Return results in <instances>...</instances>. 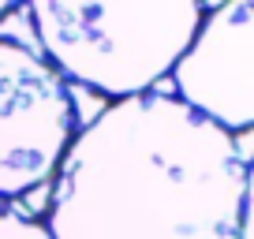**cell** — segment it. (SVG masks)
<instances>
[{
    "label": "cell",
    "instance_id": "obj_1",
    "mask_svg": "<svg viewBox=\"0 0 254 239\" xmlns=\"http://www.w3.org/2000/svg\"><path fill=\"white\" fill-rule=\"evenodd\" d=\"M247 138L157 90L105 105L53 176L49 239H247Z\"/></svg>",
    "mask_w": 254,
    "mask_h": 239
},
{
    "label": "cell",
    "instance_id": "obj_2",
    "mask_svg": "<svg viewBox=\"0 0 254 239\" xmlns=\"http://www.w3.org/2000/svg\"><path fill=\"white\" fill-rule=\"evenodd\" d=\"M45 60L112 101L150 94L190 45L202 0H26Z\"/></svg>",
    "mask_w": 254,
    "mask_h": 239
},
{
    "label": "cell",
    "instance_id": "obj_3",
    "mask_svg": "<svg viewBox=\"0 0 254 239\" xmlns=\"http://www.w3.org/2000/svg\"><path fill=\"white\" fill-rule=\"evenodd\" d=\"M75 120L71 82L41 53L0 38V202L53 179L75 138Z\"/></svg>",
    "mask_w": 254,
    "mask_h": 239
},
{
    "label": "cell",
    "instance_id": "obj_4",
    "mask_svg": "<svg viewBox=\"0 0 254 239\" xmlns=\"http://www.w3.org/2000/svg\"><path fill=\"white\" fill-rule=\"evenodd\" d=\"M254 11L251 0H224L172 64L176 101L206 116L228 135H243L254 123Z\"/></svg>",
    "mask_w": 254,
    "mask_h": 239
},
{
    "label": "cell",
    "instance_id": "obj_5",
    "mask_svg": "<svg viewBox=\"0 0 254 239\" xmlns=\"http://www.w3.org/2000/svg\"><path fill=\"white\" fill-rule=\"evenodd\" d=\"M0 239H49L45 224L0 202Z\"/></svg>",
    "mask_w": 254,
    "mask_h": 239
},
{
    "label": "cell",
    "instance_id": "obj_6",
    "mask_svg": "<svg viewBox=\"0 0 254 239\" xmlns=\"http://www.w3.org/2000/svg\"><path fill=\"white\" fill-rule=\"evenodd\" d=\"M15 4H19V0H0V19L8 15V11H11V8H15Z\"/></svg>",
    "mask_w": 254,
    "mask_h": 239
}]
</instances>
